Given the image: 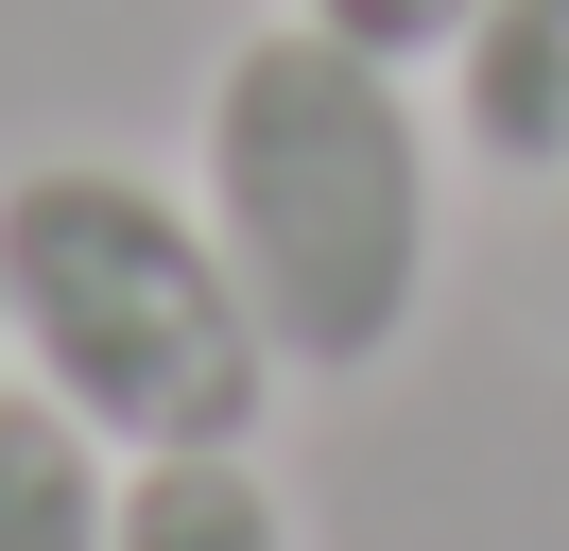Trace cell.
I'll return each instance as SVG.
<instances>
[{"label":"cell","instance_id":"2","mask_svg":"<svg viewBox=\"0 0 569 551\" xmlns=\"http://www.w3.org/2000/svg\"><path fill=\"white\" fill-rule=\"evenodd\" d=\"M0 362H36L52 413L156 465V448H259L277 413V344H259L242 276H224L208 207H173L121 156H36L0 172Z\"/></svg>","mask_w":569,"mask_h":551},{"label":"cell","instance_id":"5","mask_svg":"<svg viewBox=\"0 0 569 551\" xmlns=\"http://www.w3.org/2000/svg\"><path fill=\"white\" fill-rule=\"evenodd\" d=\"M104 551H293V517L259 482V448H156V465H121Z\"/></svg>","mask_w":569,"mask_h":551},{"label":"cell","instance_id":"3","mask_svg":"<svg viewBox=\"0 0 569 551\" xmlns=\"http://www.w3.org/2000/svg\"><path fill=\"white\" fill-rule=\"evenodd\" d=\"M449 138L500 190H569V0H466L449 34Z\"/></svg>","mask_w":569,"mask_h":551},{"label":"cell","instance_id":"6","mask_svg":"<svg viewBox=\"0 0 569 551\" xmlns=\"http://www.w3.org/2000/svg\"><path fill=\"white\" fill-rule=\"evenodd\" d=\"M311 18H328V34H362V52H397V69H431V52L466 34V0H311Z\"/></svg>","mask_w":569,"mask_h":551},{"label":"cell","instance_id":"1","mask_svg":"<svg viewBox=\"0 0 569 551\" xmlns=\"http://www.w3.org/2000/svg\"><path fill=\"white\" fill-rule=\"evenodd\" d=\"M190 207H208L224 276H242L259 344L293 379H380L431 310V121L415 69L328 34L311 0L259 18L208 69V138H190Z\"/></svg>","mask_w":569,"mask_h":551},{"label":"cell","instance_id":"4","mask_svg":"<svg viewBox=\"0 0 569 551\" xmlns=\"http://www.w3.org/2000/svg\"><path fill=\"white\" fill-rule=\"evenodd\" d=\"M121 482H104V431L52 413L36 379H0V551H104Z\"/></svg>","mask_w":569,"mask_h":551}]
</instances>
